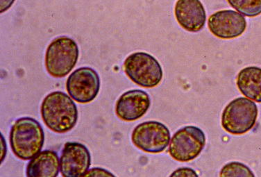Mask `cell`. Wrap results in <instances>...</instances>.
I'll list each match as a JSON object with an SVG mask.
<instances>
[{
    "label": "cell",
    "instance_id": "cell-1",
    "mask_svg": "<svg viewBox=\"0 0 261 177\" xmlns=\"http://www.w3.org/2000/svg\"><path fill=\"white\" fill-rule=\"evenodd\" d=\"M40 112L46 126L57 134L72 130L78 120L75 104L67 94L61 91L51 92L46 96Z\"/></svg>",
    "mask_w": 261,
    "mask_h": 177
},
{
    "label": "cell",
    "instance_id": "cell-2",
    "mask_svg": "<svg viewBox=\"0 0 261 177\" xmlns=\"http://www.w3.org/2000/svg\"><path fill=\"white\" fill-rule=\"evenodd\" d=\"M45 134L40 123L32 117L15 121L10 132V144L14 155L28 161L38 155L43 147Z\"/></svg>",
    "mask_w": 261,
    "mask_h": 177
},
{
    "label": "cell",
    "instance_id": "cell-3",
    "mask_svg": "<svg viewBox=\"0 0 261 177\" xmlns=\"http://www.w3.org/2000/svg\"><path fill=\"white\" fill-rule=\"evenodd\" d=\"M77 44L68 36L54 39L48 46L45 55V67L48 73L55 78H63L72 70L77 63Z\"/></svg>",
    "mask_w": 261,
    "mask_h": 177
},
{
    "label": "cell",
    "instance_id": "cell-4",
    "mask_svg": "<svg viewBox=\"0 0 261 177\" xmlns=\"http://www.w3.org/2000/svg\"><path fill=\"white\" fill-rule=\"evenodd\" d=\"M124 70L132 82L143 88L155 87L163 78L160 63L153 56L145 53L128 56L124 61Z\"/></svg>",
    "mask_w": 261,
    "mask_h": 177
},
{
    "label": "cell",
    "instance_id": "cell-5",
    "mask_svg": "<svg viewBox=\"0 0 261 177\" xmlns=\"http://www.w3.org/2000/svg\"><path fill=\"white\" fill-rule=\"evenodd\" d=\"M258 116V108L254 102L245 97L233 100L223 111L222 126L234 135L245 134L254 128Z\"/></svg>",
    "mask_w": 261,
    "mask_h": 177
},
{
    "label": "cell",
    "instance_id": "cell-6",
    "mask_svg": "<svg viewBox=\"0 0 261 177\" xmlns=\"http://www.w3.org/2000/svg\"><path fill=\"white\" fill-rule=\"evenodd\" d=\"M206 145V136L200 129L187 126L177 131L171 140L169 153L180 162H188L198 157Z\"/></svg>",
    "mask_w": 261,
    "mask_h": 177
},
{
    "label": "cell",
    "instance_id": "cell-7",
    "mask_svg": "<svg viewBox=\"0 0 261 177\" xmlns=\"http://www.w3.org/2000/svg\"><path fill=\"white\" fill-rule=\"evenodd\" d=\"M132 142L145 153H161L166 149L170 140V132L162 123L147 121L138 124L132 135Z\"/></svg>",
    "mask_w": 261,
    "mask_h": 177
},
{
    "label": "cell",
    "instance_id": "cell-8",
    "mask_svg": "<svg viewBox=\"0 0 261 177\" xmlns=\"http://www.w3.org/2000/svg\"><path fill=\"white\" fill-rule=\"evenodd\" d=\"M100 88L99 74L91 67H80L69 76L66 89L69 95L79 103H91Z\"/></svg>",
    "mask_w": 261,
    "mask_h": 177
},
{
    "label": "cell",
    "instance_id": "cell-9",
    "mask_svg": "<svg viewBox=\"0 0 261 177\" xmlns=\"http://www.w3.org/2000/svg\"><path fill=\"white\" fill-rule=\"evenodd\" d=\"M91 165V153L85 145L76 142L65 144L60 159V170L63 176H84Z\"/></svg>",
    "mask_w": 261,
    "mask_h": 177
},
{
    "label": "cell",
    "instance_id": "cell-10",
    "mask_svg": "<svg viewBox=\"0 0 261 177\" xmlns=\"http://www.w3.org/2000/svg\"><path fill=\"white\" fill-rule=\"evenodd\" d=\"M208 26L214 36L222 39H232L241 36L246 30L245 17L232 10L219 11L211 15Z\"/></svg>",
    "mask_w": 261,
    "mask_h": 177
},
{
    "label": "cell",
    "instance_id": "cell-11",
    "mask_svg": "<svg viewBox=\"0 0 261 177\" xmlns=\"http://www.w3.org/2000/svg\"><path fill=\"white\" fill-rule=\"evenodd\" d=\"M150 104V97L145 91L129 90L124 92L117 101L116 115L126 122L137 120L147 113Z\"/></svg>",
    "mask_w": 261,
    "mask_h": 177
},
{
    "label": "cell",
    "instance_id": "cell-12",
    "mask_svg": "<svg viewBox=\"0 0 261 177\" xmlns=\"http://www.w3.org/2000/svg\"><path fill=\"white\" fill-rule=\"evenodd\" d=\"M174 13L178 24L189 32H199L206 24V11L200 0H178Z\"/></svg>",
    "mask_w": 261,
    "mask_h": 177
},
{
    "label": "cell",
    "instance_id": "cell-13",
    "mask_svg": "<svg viewBox=\"0 0 261 177\" xmlns=\"http://www.w3.org/2000/svg\"><path fill=\"white\" fill-rule=\"evenodd\" d=\"M60 167L58 155L51 150H45L33 158L27 167L29 177L58 176Z\"/></svg>",
    "mask_w": 261,
    "mask_h": 177
},
{
    "label": "cell",
    "instance_id": "cell-14",
    "mask_svg": "<svg viewBox=\"0 0 261 177\" xmlns=\"http://www.w3.org/2000/svg\"><path fill=\"white\" fill-rule=\"evenodd\" d=\"M237 86L245 97L260 103L261 68L252 66L243 69L238 75Z\"/></svg>",
    "mask_w": 261,
    "mask_h": 177
},
{
    "label": "cell",
    "instance_id": "cell-15",
    "mask_svg": "<svg viewBox=\"0 0 261 177\" xmlns=\"http://www.w3.org/2000/svg\"><path fill=\"white\" fill-rule=\"evenodd\" d=\"M236 11L247 17H256L261 14V0H227Z\"/></svg>",
    "mask_w": 261,
    "mask_h": 177
},
{
    "label": "cell",
    "instance_id": "cell-16",
    "mask_svg": "<svg viewBox=\"0 0 261 177\" xmlns=\"http://www.w3.org/2000/svg\"><path fill=\"white\" fill-rule=\"evenodd\" d=\"M221 176H254L252 171L247 165L239 162L226 165L220 172Z\"/></svg>",
    "mask_w": 261,
    "mask_h": 177
},
{
    "label": "cell",
    "instance_id": "cell-17",
    "mask_svg": "<svg viewBox=\"0 0 261 177\" xmlns=\"http://www.w3.org/2000/svg\"><path fill=\"white\" fill-rule=\"evenodd\" d=\"M114 175L111 174L108 170H105L103 168L96 167V168L91 169V170L86 172L84 176H113Z\"/></svg>",
    "mask_w": 261,
    "mask_h": 177
},
{
    "label": "cell",
    "instance_id": "cell-18",
    "mask_svg": "<svg viewBox=\"0 0 261 177\" xmlns=\"http://www.w3.org/2000/svg\"><path fill=\"white\" fill-rule=\"evenodd\" d=\"M186 173H189L191 174L192 176H197V174H196L195 171L189 168H181L178 169V170L175 171L174 174L171 175L172 176H188V174Z\"/></svg>",
    "mask_w": 261,
    "mask_h": 177
},
{
    "label": "cell",
    "instance_id": "cell-19",
    "mask_svg": "<svg viewBox=\"0 0 261 177\" xmlns=\"http://www.w3.org/2000/svg\"><path fill=\"white\" fill-rule=\"evenodd\" d=\"M15 0H1V13L8 10L12 6Z\"/></svg>",
    "mask_w": 261,
    "mask_h": 177
}]
</instances>
